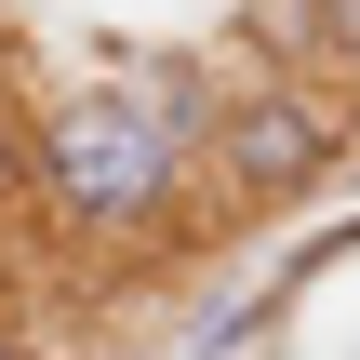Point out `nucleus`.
Segmentation results:
<instances>
[{
    "instance_id": "nucleus-1",
    "label": "nucleus",
    "mask_w": 360,
    "mask_h": 360,
    "mask_svg": "<svg viewBox=\"0 0 360 360\" xmlns=\"http://www.w3.org/2000/svg\"><path fill=\"white\" fill-rule=\"evenodd\" d=\"M13 147H27V187H13V200H40L67 240H174V227H187L200 147L160 134L120 80H67V94H40V107L13 120Z\"/></svg>"
},
{
    "instance_id": "nucleus-2",
    "label": "nucleus",
    "mask_w": 360,
    "mask_h": 360,
    "mask_svg": "<svg viewBox=\"0 0 360 360\" xmlns=\"http://www.w3.org/2000/svg\"><path fill=\"white\" fill-rule=\"evenodd\" d=\"M347 174V107L321 94V80H227V120H214V147H200V187H214V214H294V200H321Z\"/></svg>"
},
{
    "instance_id": "nucleus-3",
    "label": "nucleus",
    "mask_w": 360,
    "mask_h": 360,
    "mask_svg": "<svg viewBox=\"0 0 360 360\" xmlns=\"http://www.w3.org/2000/svg\"><path fill=\"white\" fill-rule=\"evenodd\" d=\"M267 27L307 67H360V0H267Z\"/></svg>"
},
{
    "instance_id": "nucleus-4",
    "label": "nucleus",
    "mask_w": 360,
    "mask_h": 360,
    "mask_svg": "<svg viewBox=\"0 0 360 360\" xmlns=\"http://www.w3.org/2000/svg\"><path fill=\"white\" fill-rule=\"evenodd\" d=\"M13 187H27V147H13V120H0V200H13Z\"/></svg>"
},
{
    "instance_id": "nucleus-5",
    "label": "nucleus",
    "mask_w": 360,
    "mask_h": 360,
    "mask_svg": "<svg viewBox=\"0 0 360 360\" xmlns=\"http://www.w3.org/2000/svg\"><path fill=\"white\" fill-rule=\"evenodd\" d=\"M0 360H53V347H40V334H27V321H0Z\"/></svg>"
}]
</instances>
